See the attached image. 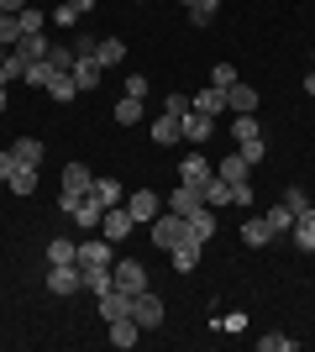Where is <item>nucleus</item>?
<instances>
[{
    "label": "nucleus",
    "instance_id": "nucleus-28",
    "mask_svg": "<svg viewBox=\"0 0 315 352\" xmlns=\"http://www.w3.org/2000/svg\"><path fill=\"white\" fill-rule=\"evenodd\" d=\"M53 79H58V69H53L47 58H43V63H27V69H21V85H43V89H47Z\"/></svg>",
    "mask_w": 315,
    "mask_h": 352
},
{
    "label": "nucleus",
    "instance_id": "nucleus-40",
    "mask_svg": "<svg viewBox=\"0 0 315 352\" xmlns=\"http://www.w3.org/2000/svg\"><path fill=\"white\" fill-rule=\"evenodd\" d=\"M16 21H21V37H32V32H43V21H47V16L37 11V6H27V11L16 16Z\"/></svg>",
    "mask_w": 315,
    "mask_h": 352
},
{
    "label": "nucleus",
    "instance_id": "nucleus-38",
    "mask_svg": "<svg viewBox=\"0 0 315 352\" xmlns=\"http://www.w3.org/2000/svg\"><path fill=\"white\" fill-rule=\"evenodd\" d=\"M268 226H273V236H279V232H294V210L279 200V210H268Z\"/></svg>",
    "mask_w": 315,
    "mask_h": 352
},
{
    "label": "nucleus",
    "instance_id": "nucleus-8",
    "mask_svg": "<svg viewBox=\"0 0 315 352\" xmlns=\"http://www.w3.org/2000/svg\"><path fill=\"white\" fill-rule=\"evenodd\" d=\"M126 210H132V221H158V210H163V200H158V190H137V195H126Z\"/></svg>",
    "mask_w": 315,
    "mask_h": 352
},
{
    "label": "nucleus",
    "instance_id": "nucleus-30",
    "mask_svg": "<svg viewBox=\"0 0 315 352\" xmlns=\"http://www.w3.org/2000/svg\"><path fill=\"white\" fill-rule=\"evenodd\" d=\"M79 284H84L90 294H105L116 279H110V268H79Z\"/></svg>",
    "mask_w": 315,
    "mask_h": 352
},
{
    "label": "nucleus",
    "instance_id": "nucleus-50",
    "mask_svg": "<svg viewBox=\"0 0 315 352\" xmlns=\"http://www.w3.org/2000/svg\"><path fill=\"white\" fill-rule=\"evenodd\" d=\"M11 174H16V158H11V147H5V153H0V184H5Z\"/></svg>",
    "mask_w": 315,
    "mask_h": 352
},
{
    "label": "nucleus",
    "instance_id": "nucleus-6",
    "mask_svg": "<svg viewBox=\"0 0 315 352\" xmlns=\"http://www.w3.org/2000/svg\"><path fill=\"white\" fill-rule=\"evenodd\" d=\"M210 179H215V163H205V153H189V158L179 163V184H195V190H205Z\"/></svg>",
    "mask_w": 315,
    "mask_h": 352
},
{
    "label": "nucleus",
    "instance_id": "nucleus-48",
    "mask_svg": "<svg viewBox=\"0 0 315 352\" xmlns=\"http://www.w3.org/2000/svg\"><path fill=\"white\" fill-rule=\"evenodd\" d=\"M189 105H195V100H189V95H168V100H163V111H168V116H184Z\"/></svg>",
    "mask_w": 315,
    "mask_h": 352
},
{
    "label": "nucleus",
    "instance_id": "nucleus-27",
    "mask_svg": "<svg viewBox=\"0 0 315 352\" xmlns=\"http://www.w3.org/2000/svg\"><path fill=\"white\" fill-rule=\"evenodd\" d=\"M247 168H253V163L242 158V153H231V158H226V163H215V174H221L226 184H242V179H247Z\"/></svg>",
    "mask_w": 315,
    "mask_h": 352
},
{
    "label": "nucleus",
    "instance_id": "nucleus-43",
    "mask_svg": "<svg viewBox=\"0 0 315 352\" xmlns=\"http://www.w3.org/2000/svg\"><path fill=\"white\" fill-rule=\"evenodd\" d=\"M95 53H100V37L79 32V37H74V58H95Z\"/></svg>",
    "mask_w": 315,
    "mask_h": 352
},
{
    "label": "nucleus",
    "instance_id": "nucleus-17",
    "mask_svg": "<svg viewBox=\"0 0 315 352\" xmlns=\"http://www.w3.org/2000/svg\"><path fill=\"white\" fill-rule=\"evenodd\" d=\"M195 111H205V116H221V111H226V89H221V85H200Z\"/></svg>",
    "mask_w": 315,
    "mask_h": 352
},
{
    "label": "nucleus",
    "instance_id": "nucleus-52",
    "mask_svg": "<svg viewBox=\"0 0 315 352\" xmlns=\"http://www.w3.org/2000/svg\"><path fill=\"white\" fill-rule=\"evenodd\" d=\"M69 6H74V11L84 16V11H90V6H95V0H69Z\"/></svg>",
    "mask_w": 315,
    "mask_h": 352
},
{
    "label": "nucleus",
    "instance_id": "nucleus-16",
    "mask_svg": "<svg viewBox=\"0 0 315 352\" xmlns=\"http://www.w3.org/2000/svg\"><path fill=\"white\" fill-rule=\"evenodd\" d=\"M110 342H116V347H137V342H142V326H137L132 316H116V321H110Z\"/></svg>",
    "mask_w": 315,
    "mask_h": 352
},
{
    "label": "nucleus",
    "instance_id": "nucleus-55",
    "mask_svg": "<svg viewBox=\"0 0 315 352\" xmlns=\"http://www.w3.org/2000/svg\"><path fill=\"white\" fill-rule=\"evenodd\" d=\"M184 6H195V0H184Z\"/></svg>",
    "mask_w": 315,
    "mask_h": 352
},
{
    "label": "nucleus",
    "instance_id": "nucleus-7",
    "mask_svg": "<svg viewBox=\"0 0 315 352\" xmlns=\"http://www.w3.org/2000/svg\"><path fill=\"white\" fill-rule=\"evenodd\" d=\"M79 263H53L47 268V294H79Z\"/></svg>",
    "mask_w": 315,
    "mask_h": 352
},
{
    "label": "nucleus",
    "instance_id": "nucleus-32",
    "mask_svg": "<svg viewBox=\"0 0 315 352\" xmlns=\"http://www.w3.org/2000/svg\"><path fill=\"white\" fill-rule=\"evenodd\" d=\"M205 206H210V210H221V206H231V184H226L221 174H215V179H210V184H205Z\"/></svg>",
    "mask_w": 315,
    "mask_h": 352
},
{
    "label": "nucleus",
    "instance_id": "nucleus-33",
    "mask_svg": "<svg viewBox=\"0 0 315 352\" xmlns=\"http://www.w3.org/2000/svg\"><path fill=\"white\" fill-rule=\"evenodd\" d=\"M90 195L100 200L105 210H110V206H121V184H116V179H95V184H90Z\"/></svg>",
    "mask_w": 315,
    "mask_h": 352
},
{
    "label": "nucleus",
    "instance_id": "nucleus-54",
    "mask_svg": "<svg viewBox=\"0 0 315 352\" xmlns=\"http://www.w3.org/2000/svg\"><path fill=\"white\" fill-rule=\"evenodd\" d=\"M0 111H5V85H0Z\"/></svg>",
    "mask_w": 315,
    "mask_h": 352
},
{
    "label": "nucleus",
    "instance_id": "nucleus-13",
    "mask_svg": "<svg viewBox=\"0 0 315 352\" xmlns=\"http://www.w3.org/2000/svg\"><path fill=\"white\" fill-rule=\"evenodd\" d=\"M242 242H247V248H268V242H273L268 216H247V221H242Z\"/></svg>",
    "mask_w": 315,
    "mask_h": 352
},
{
    "label": "nucleus",
    "instance_id": "nucleus-35",
    "mask_svg": "<svg viewBox=\"0 0 315 352\" xmlns=\"http://www.w3.org/2000/svg\"><path fill=\"white\" fill-rule=\"evenodd\" d=\"M47 63H53L58 74H69V69H74V47H69V43H53V47H47Z\"/></svg>",
    "mask_w": 315,
    "mask_h": 352
},
{
    "label": "nucleus",
    "instance_id": "nucleus-5",
    "mask_svg": "<svg viewBox=\"0 0 315 352\" xmlns=\"http://www.w3.org/2000/svg\"><path fill=\"white\" fill-rule=\"evenodd\" d=\"M132 226H137V221H132V210H126V206H110V210L100 216L105 242H126V236H132Z\"/></svg>",
    "mask_w": 315,
    "mask_h": 352
},
{
    "label": "nucleus",
    "instance_id": "nucleus-18",
    "mask_svg": "<svg viewBox=\"0 0 315 352\" xmlns=\"http://www.w3.org/2000/svg\"><path fill=\"white\" fill-rule=\"evenodd\" d=\"M200 248H205V242H195V236H184L179 248H174V268H179V274H195V263H200Z\"/></svg>",
    "mask_w": 315,
    "mask_h": 352
},
{
    "label": "nucleus",
    "instance_id": "nucleus-21",
    "mask_svg": "<svg viewBox=\"0 0 315 352\" xmlns=\"http://www.w3.org/2000/svg\"><path fill=\"white\" fill-rule=\"evenodd\" d=\"M53 263H79V242L53 236V242H47V268H53Z\"/></svg>",
    "mask_w": 315,
    "mask_h": 352
},
{
    "label": "nucleus",
    "instance_id": "nucleus-9",
    "mask_svg": "<svg viewBox=\"0 0 315 352\" xmlns=\"http://www.w3.org/2000/svg\"><path fill=\"white\" fill-rule=\"evenodd\" d=\"M226 111L231 116H257V89L253 85H226Z\"/></svg>",
    "mask_w": 315,
    "mask_h": 352
},
{
    "label": "nucleus",
    "instance_id": "nucleus-41",
    "mask_svg": "<svg viewBox=\"0 0 315 352\" xmlns=\"http://www.w3.org/2000/svg\"><path fill=\"white\" fill-rule=\"evenodd\" d=\"M284 206L294 210V216H305V210H310V195H305L300 184H289V190H284Z\"/></svg>",
    "mask_w": 315,
    "mask_h": 352
},
{
    "label": "nucleus",
    "instance_id": "nucleus-45",
    "mask_svg": "<svg viewBox=\"0 0 315 352\" xmlns=\"http://www.w3.org/2000/svg\"><path fill=\"white\" fill-rule=\"evenodd\" d=\"M231 206H237V210H253V184H247V179L231 184Z\"/></svg>",
    "mask_w": 315,
    "mask_h": 352
},
{
    "label": "nucleus",
    "instance_id": "nucleus-39",
    "mask_svg": "<svg viewBox=\"0 0 315 352\" xmlns=\"http://www.w3.org/2000/svg\"><path fill=\"white\" fill-rule=\"evenodd\" d=\"M231 137H237V142H247V137H263L257 116H237V121H231Z\"/></svg>",
    "mask_w": 315,
    "mask_h": 352
},
{
    "label": "nucleus",
    "instance_id": "nucleus-34",
    "mask_svg": "<svg viewBox=\"0 0 315 352\" xmlns=\"http://www.w3.org/2000/svg\"><path fill=\"white\" fill-rule=\"evenodd\" d=\"M137 121H142V100L121 95V100H116V126H137Z\"/></svg>",
    "mask_w": 315,
    "mask_h": 352
},
{
    "label": "nucleus",
    "instance_id": "nucleus-2",
    "mask_svg": "<svg viewBox=\"0 0 315 352\" xmlns=\"http://www.w3.org/2000/svg\"><path fill=\"white\" fill-rule=\"evenodd\" d=\"M132 321L142 326V331H158V326H163V300H158L152 289L132 294Z\"/></svg>",
    "mask_w": 315,
    "mask_h": 352
},
{
    "label": "nucleus",
    "instance_id": "nucleus-19",
    "mask_svg": "<svg viewBox=\"0 0 315 352\" xmlns=\"http://www.w3.org/2000/svg\"><path fill=\"white\" fill-rule=\"evenodd\" d=\"M5 184H11V195L27 200V195H37V168H32V163H16V174L5 179Z\"/></svg>",
    "mask_w": 315,
    "mask_h": 352
},
{
    "label": "nucleus",
    "instance_id": "nucleus-15",
    "mask_svg": "<svg viewBox=\"0 0 315 352\" xmlns=\"http://www.w3.org/2000/svg\"><path fill=\"white\" fill-rule=\"evenodd\" d=\"M90 184H95V174L84 163H69V168H63V195H90Z\"/></svg>",
    "mask_w": 315,
    "mask_h": 352
},
{
    "label": "nucleus",
    "instance_id": "nucleus-42",
    "mask_svg": "<svg viewBox=\"0 0 315 352\" xmlns=\"http://www.w3.org/2000/svg\"><path fill=\"white\" fill-rule=\"evenodd\" d=\"M257 347H263V352H294V337L273 331V337H257Z\"/></svg>",
    "mask_w": 315,
    "mask_h": 352
},
{
    "label": "nucleus",
    "instance_id": "nucleus-37",
    "mask_svg": "<svg viewBox=\"0 0 315 352\" xmlns=\"http://www.w3.org/2000/svg\"><path fill=\"white\" fill-rule=\"evenodd\" d=\"M184 11H189L195 27H210V21H215V0H195V6H184Z\"/></svg>",
    "mask_w": 315,
    "mask_h": 352
},
{
    "label": "nucleus",
    "instance_id": "nucleus-3",
    "mask_svg": "<svg viewBox=\"0 0 315 352\" xmlns=\"http://www.w3.org/2000/svg\"><path fill=\"white\" fill-rule=\"evenodd\" d=\"M210 132H215V116H205V111H195V105H189V111L179 116V137H184V142L205 147V142H210Z\"/></svg>",
    "mask_w": 315,
    "mask_h": 352
},
{
    "label": "nucleus",
    "instance_id": "nucleus-49",
    "mask_svg": "<svg viewBox=\"0 0 315 352\" xmlns=\"http://www.w3.org/2000/svg\"><path fill=\"white\" fill-rule=\"evenodd\" d=\"M74 16H79V11H74V6H69V0H63L58 11H53V21H58V27H74Z\"/></svg>",
    "mask_w": 315,
    "mask_h": 352
},
{
    "label": "nucleus",
    "instance_id": "nucleus-24",
    "mask_svg": "<svg viewBox=\"0 0 315 352\" xmlns=\"http://www.w3.org/2000/svg\"><path fill=\"white\" fill-rule=\"evenodd\" d=\"M152 142H158V147L179 142V116H168V111H163V116H152Z\"/></svg>",
    "mask_w": 315,
    "mask_h": 352
},
{
    "label": "nucleus",
    "instance_id": "nucleus-53",
    "mask_svg": "<svg viewBox=\"0 0 315 352\" xmlns=\"http://www.w3.org/2000/svg\"><path fill=\"white\" fill-rule=\"evenodd\" d=\"M305 95H315V69H310V74H305Z\"/></svg>",
    "mask_w": 315,
    "mask_h": 352
},
{
    "label": "nucleus",
    "instance_id": "nucleus-31",
    "mask_svg": "<svg viewBox=\"0 0 315 352\" xmlns=\"http://www.w3.org/2000/svg\"><path fill=\"white\" fill-rule=\"evenodd\" d=\"M16 43H21V21L11 11H0V53H11Z\"/></svg>",
    "mask_w": 315,
    "mask_h": 352
},
{
    "label": "nucleus",
    "instance_id": "nucleus-51",
    "mask_svg": "<svg viewBox=\"0 0 315 352\" xmlns=\"http://www.w3.org/2000/svg\"><path fill=\"white\" fill-rule=\"evenodd\" d=\"M27 6H32V0H0V11H11V16H21Z\"/></svg>",
    "mask_w": 315,
    "mask_h": 352
},
{
    "label": "nucleus",
    "instance_id": "nucleus-12",
    "mask_svg": "<svg viewBox=\"0 0 315 352\" xmlns=\"http://www.w3.org/2000/svg\"><path fill=\"white\" fill-rule=\"evenodd\" d=\"M116 248L110 242H79V268H110Z\"/></svg>",
    "mask_w": 315,
    "mask_h": 352
},
{
    "label": "nucleus",
    "instance_id": "nucleus-26",
    "mask_svg": "<svg viewBox=\"0 0 315 352\" xmlns=\"http://www.w3.org/2000/svg\"><path fill=\"white\" fill-rule=\"evenodd\" d=\"M294 242H300V252H315V210L294 216Z\"/></svg>",
    "mask_w": 315,
    "mask_h": 352
},
{
    "label": "nucleus",
    "instance_id": "nucleus-46",
    "mask_svg": "<svg viewBox=\"0 0 315 352\" xmlns=\"http://www.w3.org/2000/svg\"><path fill=\"white\" fill-rule=\"evenodd\" d=\"M210 85H237V69H231V63H215V69H210Z\"/></svg>",
    "mask_w": 315,
    "mask_h": 352
},
{
    "label": "nucleus",
    "instance_id": "nucleus-23",
    "mask_svg": "<svg viewBox=\"0 0 315 352\" xmlns=\"http://www.w3.org/2000/svg\"><path fill=\"white\" fill-rule=\"evenodd\" d=\"M69 74H74V85H79V89H95L105 69H100L95 58H74V69H69Z\"/></svg>",
    "mask_w": 315,
    "mask_h": 352
},
{
    "label": "nucleus",
    "instance_id": "nucleus-11",
    "mask_svg": "<svg viewBox=\"0 0 315 352\" xmlns=\"http://www.w3.org/2000/svg\"><path fill=\"white\" fill-rule=\"evenodd\" d=\"M47 47H53V43H47L43 32H32V37H21V43H16L11 53L21 58V69H27V63H43V58H47Z\"/></svg>",
    "mask_w": 315,
    "mask_h": 352
},
{
    "label": "nucleus",
    "instance_id": "nucleus-47",
    "mask_svg": "<svg viewBox=\"0 0 315 352\" xmlns=\"http://www.w3.org/2000/svg\"><path fill=\"white\" fill-rule=\"evenodd\" d=\"M148 79H142V74H132V79H126V95H132V100H148Z\"/></svg>",
    "mask_w": 315,
    "mask_h": 352
},
{
    "label": "nucleus",
    "instance_id": "nucleus-25",
    "mask_svg": "<svg viewBox=\"0 0 315 352\" xmlns=\"http://www.w3.org/2000/svg\"><path fill=\"white\" fill-rule=\"evenodd\" d=\"M11 158L37 168V163H43V142H37V137H16V142H11Z\"/></svg>",
    "mask_w": 315,
    "mask_h": 352
},
{
    "label": "nucleus",
    "instance_id": "nucleus-36",
    "mask_svg": "<svg viewBox=\"0 0 315 352\" xmlns=\"http://www.w3.org/2000/svg\"><path fill=\"white\" fill-rule=\"evenodd\" d=\"M47 95H53V100H74V95H79V85H74V74H58V79H53V85H47Z\"/></svg>",
    "mask_w": 315,
    "mask_h": 352
},
{
    "label": "nucleus",
    "instance_id": "nucleus-1",
    "mask_svg": "<svg viewBox=\"0 0 315 352\" xmlns=\"http://www.w3.org/2000/svg\"><path fill=\"white\" fill-rule=\"evenodd\" d=\"M184 236H189V221H184L179 210H158V221H152V248L174 252Z\"/></svg>",
    "mask_w": 315,
    "mask_h": 352
},
{
    "label": "nucleus",
    "instance_id": "nucleus-10",
    "mask_svg": "<svg viewBox=\"0 0 315 352\" xmlns=\"http://www.w3.org/2000/svg\"><path fill=\"white\" fill-rule=\"evenodd\" d=\"M163 206H168V210H179V216L189 221L200 206H205V190H195V184H179V190H174V195L163 200Z\"/></svg>",
    "mask_w": 315,
    "mask_h": 352
},
{
    "label": "nucleus",
    "instance_id": "nucleus-22",
    "mask_svg": "<svg viewBox=\"0 0 315 352\" xmlns=\"http://www.w3.org/2000/svg\"><path fill=\"white\" fill-rule=\"evenodd\" d=\"M189 236H195V242H210V236H215V210L210 206H200L195 216H189Z\"/></svg>",
    "mask_w": 315,
    "mask_h": 352
},
{
    "label": "nucleus",
    "instance_id": "nucleus-14",
    "mask_svg": "<svg viewBox=\"0 0 315 352\" xmlns=\"http://www.w3.org/2000/svg\"><path fill=\"white\" fill-rule=\"evenodd\" d=\"M100 316H105V321H116V316H132V294L110 284V289L100 294Z\"/></svg>",
    "mask_w": 315,
    "mask_h": 352
},
{
    "label": "nucleus",
    "instance_id": "nucleus-20",
    "mask_svg": "<svg viewBox=\"0 0 315 352\" xmlns=\"http://www.w3.org/2000/svg\"><path fill=\"white\" fill-rule=\"evenodd\" d=\"M100 216H105V206L95 200V195H79L74 200V221L79 226H100Z\"/></svg>",
    "mask_w": 315,
    "mask_h": 352
},
{
    "label": "nucleus",
    "instance_id": "nucleus-44",
    "mask_svg": "<svg viewBox=\"0 0 315 352\" xmlns=\"http://www.w3.org/2000/svg\"><path fill=\"white\" fill-rule=\"evenodd\" d=\"M237 153L247 163H263V153H268V147H263V137H247V142H237Z\"/></svg>",
    "mask_w": 315,
    "mask_h": 352
},
{
    "label": "nucleus",
    "instance_id": "nucleus-4",
    "mask_svg": "<svg viewBox=\"0 0 315 352\" xmlns=\"http://www.w3.org/2000/svg\"><path fill=\"white\" fill-rule=\"evenodd\" d=\"M110 279H116V289L142 294V289H148V268L137 263V258H121V263H110Z\"/></svg>",
    "mask_w": 315,
    "mask_h": 352
},
{
    "label": "nucleus",
    "instance_id": "nucleus-29",
    "mask_svg": "<svg viewBox=\"0 0 315 352\" xmlns=\"http://www.w3.org/2000/svg\"><path fill=\"white\" fill-rule=\"evenodd\" d=\"M121 58H126V43H116V37H100V53H95V63H100V69H116Z\"/></svg>",
    "mask_w": 315,
    "mask_h": 352
}]
</instances>
